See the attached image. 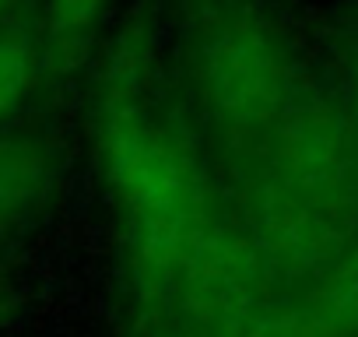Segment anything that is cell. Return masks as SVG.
Returning a JSON list of instances; mask_svg holds the SVG:
<instances>
[{
  "label": "cell",
  "mask_w": 358,
  "mask_h": 337,
  "mask_svg": "<svg viewBox=\"0 0 358 337\" xmlns=\"http://www.w3.org/2000/svg\"><path fill=\"white\" fill-rule=\"evenodd\" d=\"M116 0H0V250L46 201Z\"/></svg>",
  "instance_id": "6da1fadb"
}]
</instances>
